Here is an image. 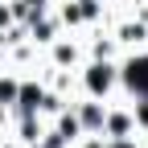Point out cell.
Listing matches in <instances>:
<instances>
[{"instance_id":"277c9868","label":"cell","mask_w":148,"mask_h":148,"mask_svg":"<svg viewBox=\"0 0 148 148\" xmlns=\"http://www.w3.org/2000/svg\"><path fill=\"white\" fill-rule=\"evenodd\" d=\"M107 127H111L115 136H123V132H127L132 123H127V115H111V119H107Z\"/></svg>"},{"instance_id":"5b68a950","label":"cell","mask_w":148,"mask_h":148,"mask_svg":"<svg viewBox=\"0 0 148 148\" xmlns=\"http://www.w3.org/2000/svg\"><path fill=\"white\" fill-rule=\"evenodd\" d=\"M8 99H16V86L12 82H0V103H8Z\"/></svg>"},{"instance_id":"8992f818","label":"cell","mask_w":148,"mask_h":148,"mask_svg":"<svg viewBox=\"0 0 148 148\" xmlns=\"http://www.w3.org/2000/svg\"><path fill=\"white\" fill-rule=\"evenodd\" d=\"M140 119H144V123H148V103H144V107H140Z\"/></svg>"},{"instance_id":"6da1fadb","label":"cell","mask_w":148,"mask_h":148,"mask_svg":"<svg viewBox=\"0 0 148 148\" xmlns=\"http://www.w3.org/2000/svg\"><path fill=\"white\" fill-rule=\"evenodd\" d=\"M111 82H115V70H111L107 62L90 66V74H86V86L95 90V95H103V90H111Z\"/></svg>"},{"instance_id":"7a4b0ae2","label":"cell","mask_w":148,"mask_h":148,"mask_svg":"<svg viewBox=\"0 0 148 148\" xmlns=\"http://www.w3.org/2000/svg\"><path fill=\"white\" fill-rule=\"evenodd\" d=\"M16 95H21V107H25V111H33L37 103H41V90H33V86H21Z\"/></svg>"},{"instance_id":"ba28073f","label":"cell","mask_w":148,"mask_h":148,"mask_svg":"<svg viewBox=\"0 0 148 148\" xmlns=\"http://www.w3.org/2000/svg\"><path fill=\"white\" fill-rule=\"evenodd\" d=\"M86 148H103V144H99V140H95V144H86Z\"/></svg>"},{"instance_id":"3957f363","label":"cell","mask_w":148,"mask_h":148,"mask_svg":"<svg viewBox=\"0 0 148 148\" xmlns=\"http://www.w3.org/2000/svg\"><path fill=\"white\" fill-rule=\"evenodd\" d=\"M82 123L86 127H103V111L99 107H82Z\"/></svg>"},{"instance_id":"52a82bcc","label":"cell","mask_w":148,"mask_h":148,"mask_svg":"<svg viewBox=\"0 0 148 148\" xmlns=\"http://www.w3.org/2000/svg\"><path fill=\"white\" fill-rule=\"evenodd\" d=\"M111 148H136V144H123V140H119V144H111Z\"/></svg>"}]
</instances>
